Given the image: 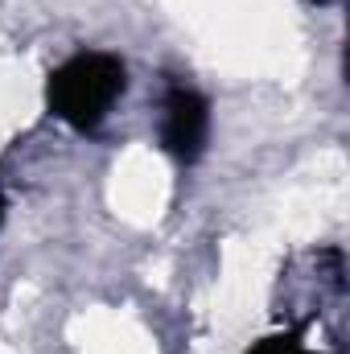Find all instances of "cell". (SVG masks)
<instances>
[{
  "label": "cell",
  "mask_w": 350,
  "mask_h": 354,
  "mask_svg": "<svg viewBox=\"0 0 350 354\" xmlns=\"http://www.w3.org/2000/svg\"><path fill=\"white\" fill-rule=\"evenodd\" d=\"M0 223H4V194H0Z\"/></svg>",
  "instance_id": "obj_4"
},
{
  "label": "cell",
  "mask_w": 350,
  "mask_h": 354,
  "mask_svg": "<svg viewBox=\"0 0 350 354\" xmlns=\"http://www.w3.org/2000/svg\"><path fill=\"white\" fill-rule=\"evenodd\" d=\"M317 4H330V0H317Z\"/></svg>",
  "instance_id": "obj_5"
},
{
  "label": "cell",
  "mask_w": 350,
  "mask_h": 354,
  "mask_svg": "<svg viewBox=\"0 0 350 354\" xmlns=\"http://www.w3.org/2000/svg\"><path fill=\"white\" fill-rule=\"evenodd\" d=\"M210 140V103L190 83H169L161 95V149L177 165H194Z\"/></svg>",
  "instance_id": "obj_2"
},
{
  "label": "cell",
  "mask_w": 350,
  "mask_h": 354,
  "mask_svg": "<svg viewBox=\"0 0 350 354\" xmlns=\"http://www.w3.org/2000/svg\"><path fill=\"white\" fill-rule=\"evenodd\" d=\"M128 91V71L116 54L103 50H79L46 79V107L54 120H62L75 132H95L116 99Z\"/></svg>",
  "instance_id": "obj_1"
},
{
  "label": "cell",
  "mask_w": 350,
  "mask_h": 354,
  "mask_svg": "<svg viewBox=\"0 0 350 354\" xmlns=\"http://www.w3.org/2000/svg\"><path fill=\"white\" fill-rule=\"evenodd\" d=\"M243 354H309V351H305L301 334H272V338L256 342L252 351H243Z\"/></svg>",
  "instance_id": "obj_3"
}]
</instances>
